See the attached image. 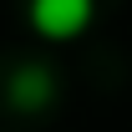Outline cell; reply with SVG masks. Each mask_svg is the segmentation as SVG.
<instances>
[{"instance_id":"cell-1","label":"cell","mask_w":132,"mask_h":132,"mask_svg":"<svg viewBox=\"0 0 132 132\" xmlns=\"http://www.w3.org/2000/svg\"><path fill=\"white\" fill-rule=\"evenodd\" d=\"M92 10H97L92 0H31L26 5L36 36H46V41H76L92 26Z\"/></svg>"},{"instance_id":"cell-2","label":"cell","mask_w":132,"mask_h":132,"mask_svg":"<svg viewBox=\"0 0 132 132\" xmlns=\"http://www.w3.org/2000/svg\"><path fill=\"white\" fill-rule=\"evenodd\" d=\"M51 92H56V86H51L46 71H20V81H15V102L20 107H46Z\"/></svg>"}]
</instances>
